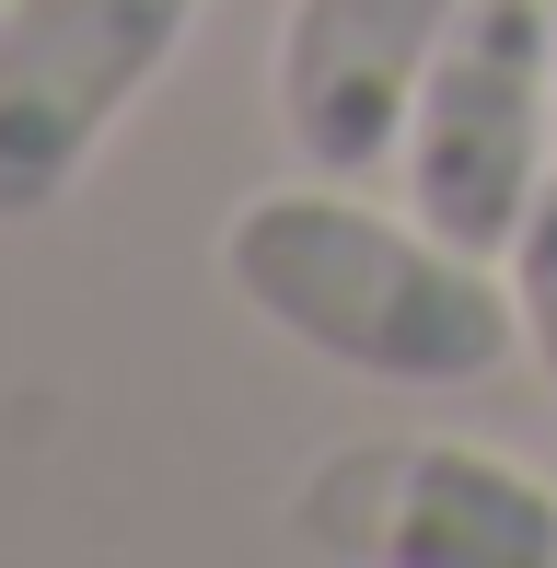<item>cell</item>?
Returning <instances> with one entry per match:
<instances>
[{
  "label": "cell",
  "instance_id": "cell-1",
  "mask_svg": "<svg viewBox=\"0 0 557 568\" xmlns=\"http://www.w3.org/2000/svg\"><path fill=\"white\" fill-rule=\"evenodd\" d=\"M221 278L256 325H278L291 348L337 359L361 383H488L523 348V302L476 244L429 232L418 210H372L348 174L314 186H267L221 221Z\"/></svg>",
  "mask_w": 557,
  "mask_h": 568
},
{
  "label": "cell",
  "instance_id": "cell-2",
  "mask_svg": "<svg viewBox=\"0 0 557 568\" xmlns=\"http://www.w3.org/2000/svg\"><path fill=\"white\" fill-rule=\"evenodd\" d=\"M546 116H557L546 0H465L453 36L429 47V82L407 105V140H395L407 210L476 255H512V232L546 186Z\"/></svg>",
  "mask_w": 557,
  "mask_h": 568
},
{
  "label": "cell",
  "instance_id": "cell-3",
  "mask_svg": "<svg viewBox=\"0 0 557 568\" xmlns=\"http://www.w3.org/2000/svg\"><path fill=\"white\" fill-rule=\"evenodd\" d=\"M198 0H0V221H47L174 70Z\"/></svg>",
  "mask_w": 557,
  "mask_h": 568
},
{
  "label": "cell",
  "instance_id": "cell-4",
  "mask_svg": "<svg viewBox=\"0 0 557 568\" xmlns=\"http://www.w3.org/2000/svg\"><path fill=\"white\" fill-rule=\"evenodd\" d=\"M302 546L361 568H546L557 557V487L476 442H361L314 464Z\"/></svg>",
  "mask_w": 557,
  "mask_h": 568
},
{
  "label": "cell",
  "instance_id": "cell-5",
  "mask_svg": "<svg viewBox=\"0 0 557 568\" xmlns=\"http://www.w3.org/2000/svg\"><path fill=\"white\" fill-rule=\"evenodd\" d=\"M453 12L465 0H291V23H278V140L314 174H348V186L372 163H395Z\"/></svg>",
  "mask_w": 557,
  "mask_h": 568
},
{
  "label": "cell",
  "instance_id": "cell-6",
  "mask_svg": "<svg viewBox=\"0 0 557 568\" xmlns=\"http://www.w3.org/2000/svg\"><path fill=\"white\" fill-rule=\"evenodd\" d=\"M512 302H523V348H535V372L557 395V174L535 186V210L512 232Z\"/></svg>",
  "mask_w": 557,
  "mask_h": 568
},
{
  "label": "cell",
  "instance_id": "cell-7",
  "mask_svg": "<svg viewBox=\"0 0 557 568\" xmlns=\"http://www.w3.org/2000/svg\"><path fill=\"white\" fill-rule=\"evenodd\" d=\"M546 23H557V0H546Z\"/></svg>",
  "mask_w": 557,
  "mask_h": 568
}]
</instances>
